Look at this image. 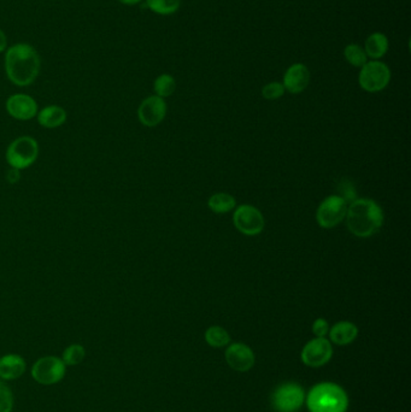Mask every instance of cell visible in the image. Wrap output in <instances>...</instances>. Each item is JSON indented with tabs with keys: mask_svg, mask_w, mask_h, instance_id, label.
Segmentation results:
<instances>
[{
	"mask_svg": "<svg viewBox=\"0 0 411 412\" xmlns=\"http://www.w3.org/2000/svg\"><path fill=\"white\" fill-rule=\"evenodd\" d=\"M329 332V325L324 318H317L312 323V333L315 334L316 337H324Z\"/></svg>",
	"mask_w": 411,
	"mask_h": 412,
	"instance_id": "obj_28",
	"label": "cell"
},
{
	"mask_svg": "<svg viewBox=\"0 0 411 412\" xmlns=\"http://www.w3.org/2000/svg\"><path fill=\"white\" fill-rule=\"evenodd\" d=\"M331 342L338 346H346L356 340L358 335L357 325L349 320H341L329 328Z\"/></svg>",
	"mask_w": 411,
	"mask_h": 412,
	"instance_id": "obj_17",
	"label": "cell"
},
{
	"mask_svg": "<svg viewBox=\"0 0 411 412\" xmlns=\"http://www.w3.org/2000/svg\"><path fill=\"white\" fill-rule=\"evenodd\" d=\"M388 46H390V42L385 34L379 33V32L370 34L364 44L367 57L373 61H379L387 54Z\"/></svg>",
	"mask_w": 411,
	"mask_h": 412,
	"instance_id": "obj_18",
	"label": "cell"
},
{
	"mask_svg": "<svg viewBox=\"0 0 411 412\" xmlns=\"http://www.w3.org/2000/svg\"><path fill=\"white\" fill-rule=\"evenodd\" d=\"M117 1H120L121 4L137 5L142 3V0H117Z\"/></svg>",
	"mask_w": 411,
	"mask_h": 412,
	"instance_id": "obj_31",
	"label": "cell"
},
{
	"mask_svg": "<svg viewBox=\"0 0 411 412\" xmlns=\"http://www.w3.org/2000/svg\"><path fill=\"white\" fill-rule=\"evenodd\" d=\"M345 221L350 233L360 239H368L381 230L385 213L378 201L357 198L348 205Z\"/></svg>",
	"mask_w": 411,
	"mask_h": 412,
	"instance_id": "obj_2",
	"label": "cell"
},
{
	"mask_svg": "<svg viewBox=\"0 0 411 412\" xmlns=\"http://www.w3.org/2000/svg\"><path fill=\"white\" fill-rule=\"evenodd\" d=\"M154 89L156 96L166 99L168 96L174 94L175 89H176V81L169 74H162L154 80Z\"/></svg>",
	"mask_w": 411,
	"mask_h": 412,
	"instance_id": "obj_22",
	"label": "cell"
},
{
	"mask_svg": "<svg viewBox=\"0 0 411 412\" xmlns=\"http://www.w3.org/2000/svg\"><path fill=\"white\" fill-rule=\"evenodd\" d=\"M15 405L13 389L8 383L0 380V412H13Z\"/></svg>",
	"mask_w": 411,
	"mask_h": 412,
	"instance_id": "obj_25",
	"label": "cell"
},
{
	"mask_svg": "<svg viewBox=\"0 0 411 412\" xmlns=\"http://www.w3.org/2000/svg\"><path fill=\"white\" fill-rule=\"evenodd\" d=\"M5 108L8 115L17 121H30L39 113L35 99L25 93H16L8 96Z\"/></svg>",
	"mask_w": 411,
	"mask_h": 412,
	"instance_id": "obj_12",
	"label": "cell"
},
{
	"mask_svg": "<svg viewBox=\"0 0 411 412\" xmlns=\"http://www.w3.org/2000/svg\"><path fill=\"white\" fill-rule=\"evenodd\" d=\"M61 358L67 366H79L86 358V349L81 344H71L63 351Z\"/></svg>",
	"mask_w": 411,
	"mask_h": 412,
	"instance_id": "obj_24",
	"label": "cell"
},
{
	"mask_svg": "<svg viewBox=\"0 0 411 412\" xmlns=\"http://www.w3.org/2000/svg\"><path fill=\"white\" fill-rule=\"evenodd\" d=\"M310 82V71L303 63H295L287 69L283 75L285 91L291 94H299L307 89Z\"/></svg>",
	"mask_w": 411,
	"mask_h": 412,
	"instance_id": "obj_14",
	"label": "cell"
},
{
	"mask_svg": "<svg viewBox=\"0 0 411 412\" xmlns=\"http://www.w3.org/2000/svg\"><path fill=\"white\" fill-rule=\"evenodd\" d=\"M348 203L338 194L324 198L316 210V221L321 228L333 229L344 221Z\"/></svg>",
	"mask_w": 411,
	"mask_h": 412,
	"instance_id": "obj_8",
	"label": "cell"
},
{
	"mask_svg": "<svg viewBox=\"0 0 411 412\" xmlns=\"http://www.w3.org/2000/svg\"><path fill=\"white\" fill-rule=\"evenodd\" d=\"M68 113L62 106L49 105L37 113L39 125L47 130H56L67 122Z\"/></svg>",
	"mask_w": 411,
	"mask_h": 412,
	"instance_id": "obj_16",
	"label": "cell"
},
{
	"mask_svg": "<svg viewBox=\"0 0 411 412\" xmlns=\"http://www.w3.org/2000/svg\"><path fill=\"white\" fill-rule=\"evenodd\" d=\"M68 366L57 356H44L34 362L30 375L35 382L42 386H52L61 382L67 374Z\"/></svg>",
	"mask_w": 411,
	"mask_h": 412,
	"instance_id": "obj_5",
	"label": "cell"
},
{
	"mask_svg": "<svg viewBox=\"0 0 411 412\" xmlns=\"http://www.w3.org/2000/svg\"><path fill=\"white\" fill-rule=\"evenodd\" d=\"M6 50H8V38L4 32L0 30V54Z\"/></svg>",
	"mask_w": 411,
	"mask_h": 412,
	"instance_id": "obj_30",
	"label": "cell"
},
{
	"mask_svg": "<svg viewBox=\"0 0 411 412\" xmlns=\"http://www.w3.org/2000/svg\"><path fill=\"white\" fill-rule=\"evenodd\" d=\"M205 342L208 345L215 349H220V347H224V346L228 345L231 342V337L229 333L220 325H212L210 328L207 329L205 332Z\"/></svg>",
	"mask_w": 411,
	"mask_h": 412,
	"instance_id": "obj_20",
	"label": "cell"
},
{
	"mask_svg": "<svg viewBox=\"0 0 411 412\" xmlns=\"http://www.w3.org/2000/svg\"><path fill=\"white\" fill-rule=\"evenodd\" d=\"M39 144L34 137L23 135L17 137L8 145L5 158L8 167L18 170H25L32 167L39 157Z\"/></svg>",
	"mask_w": 411,
	"mask_h": 412,
	"instance_id": "obj_4",
	"label": "cell"
},
{
	"mask_svg": "<svg viewBox=\"0 0 411 412\" xmlns=\"http://www.w3.org/2000/svg\"><path fill=\"white\" fill-rule=\"evenodd\" d=\"M226 361L234 370L245 373L254 366V351L243 342H235L226 350Z\"/></svg>",
	"mask_w": 411,
	"mask_h": 412,
	"instance_id": "obj_13",
	"label": "cell"
},
{
	"mask_svg": "<svg viewBox=\"0 0 411 412\" xmlns=\"http://www.w3.org/2000/svg\"><path fill=\"white\" fill-rule=\"evenodd\" d=\"M391 81L390 68L380 61H370L361 68L358 84L363 91L378 93L385 89Z\"/></svg>",
	"mask_w": 411,
	"mask_h": 412,
	"instance_id": "obj_7",
	"label": "cell"
},
{
	"mask_svg": "<svg viewBox=\"0 0 411 412\" xmlns=\"http://www.w3.org/2000/svg\"><path fill=\"white\" fill-rule=\"evenodd\" d=\"M344 57L349 64L355 68H362L367 62L366 51L358 44H350L344 49Z\"/></svg>",
	"mask_w": 411,
	"mask_h": 412,
	"instance_id": "obj_23",
	"label": "cell"
},
{
	"mask_svg": "<svg viewBox=\"0 0 411 412\" xmlns=\"http://www.w3.org/2000/svg\"><path fill=\"white\" fill-rule=\"evenodd\" d=\"M307 405L310 412H346L349 397L336 383H319L309 392Z\"/></svg>",
	"mask_w": 411,
	"mask_h": 412,
	"instance_id": "obj_3",
	"label": "cell"
},
{
	"mask_svg": "<svg viewBox=\"0 0 411 412\" xmlns=\"http://www.w3.org/2000/svg\"><path fill=\"white\" fill-rule=\"evenodd\" d=\"M233 225L243 235L257 237L264 230L266 220L254 205L241 204L234 208Z\"/></svg>",
	"mask_w": 411,
	"mask_h": 412,
	"instance_id": "obj_6",
	"label": "cell"
},
{
	"mask_svg": "<svg viewBox=\"0 0 411 412\" xmlns=\"http://www.w3.org/2000/svg\"><path fill=\"white\" fill-rule=\"evenodd\" d=\"M42 59L33 46L20 42L8 47L5 54V73L18 87L33 84L40 74Z\"/></svg>",
	"mask_w": 411,
	"mask_h": 412,
	"instance_id": "obj_1",
	"label": "cell"
},
{
	"mask_svg": "<svg viewBox=\"0 0 411 412\" xmlns=\"http://www.w3.org/2000/svg\"><path fill=\"white\" fill-rule=\"evenodd\" d=\"M146 5L152 13L168 16L179 10L181 0H146Z\"/></svg>",
	"mask_w": 411,
	"mask_h": 412,
	"instance_id": "obj_21",
	"label": "cell"
},
{
	"mask_svg": "<svg viewBox=\"0 0 411 412\" xmlns=\"http://www.w3.org/2000/svg\"><path fill=\"white\" fill-rule=\"evenodd\" d=\"M208 208L214 213L223 215V213H231L237 208V200L229 193L219 192L209 198Z\"/></svg>",
	"mask_w": 411,
	"mask_h": 412,
	"instance_id": "obj_19",
	"label": "cell"
},
{
	"mask_svg": "<svg viewBox=\"0 0 411 412\" xmlns=\"http://www.w3.org/2000/svg\"><path fill=\"white\" fill-rule=\"evenodd\" d=\"M166 100L161 96H149L142 100L137 108V118L142 125L147 128H154L161 125L166 116Z\"/></svg>",
	"mask_w": 411,
	"mask_h": 412,
	"instance_id": "obj_11",
	"label": "cell"
},
{
	"mask_svg": "<svg viewBox=\"0 0 411 412\" xmlns=\"http://www.w3.org/2000/svg\"><path fill=\"white\" fill-rule=\"evenodd\" d=\"M25 370L27 363L20 354H8L0 357V380L5 382L20 379Z\"/></svg>",
	"mask_w": 411,
	"mask_h": 412,
	"instance_id": "obj_15",
	"label": "cell"
},
{
	"mask_svg": "<svg viewBox=\"0 0 411 412\" xmlns=\"http://www.w3.org/2000/svg\"><path fill=\"white\" fill-rule=\"evenodd\" d=\"M304 401L305 393L297 383H283L271 397L273 408L278 412H297L303 406Z\"/></svg>",
	"mask_w": 411,
	"mask_h": 412,
	"instance_id": "obj_9",
	"label": "cell"
},
{
	"mask_svg": "<svg viewBox=\"0 0 411 412\" xmlns=\"http://www.w3.org/2000/svg\"><path fill=\"white\" fill-rule=\"evenodd\" d=\"M20 180H21V170L15 169V168H10L6 171V181L10 185H15V183L20 182Z\"/></svg>",
	"mask_w": 411,
	"mask_h": 412,
	"instance_id": "obj_29",
	"label": "cell"
},
{
	"mask_svg": "<svg viewBox=\"0 0 411 412\" xmlns=\"http://www.w3.org/2000/svg\"><path fill=\"white\" fill-rule=\"evenodd\" d=\"M285 87L283 82H269L262 88V96L266 100L280 99L285 94Z\"/></svg>",
	"mask_w": 411,
	"mask_h": 412,
	"instance_id": "obj_26",
	"label": "cell"
},
{
	"mask_svg": "<svg viewBox=\"0 0 411 412\" xmlns=\"http://www.w3.org/2000/svg\"><path fill=\"white\" fill-rule=\"evenodd\" d=\"M332 344L326 337H315L304 346L300 354L302 362L310 368H320L331 361Z\"/></svg>",
	"mask_w": 411,
	"mask_h": 412,
	"instance_id": "obj_10",
	"label": "cell"
},
{
	"mask_svg": "<svg viewBox=\"0 0 411 412\" xmlns=\"http://www.w3.org/2000/svg\"><path fill=\"white\" fill-rule=\"evenodd\" d=\"M338 196H341L349 205L350 203H352L353 200L357 199V192L353 187L352 183L348 181V180H345L339 186V194Z\"/></svg>",
	"mask_w": 411,
	"mask_h": 412,
	"instance_id": "obj_27",
	"label": "cell"
}]
</instances>
